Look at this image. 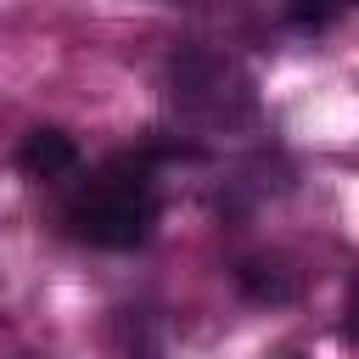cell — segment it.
I'll list each match as a JSON object with an SVG mask.
<instances>
[{"instance_id":"3957f363","label":"cell","mask_w":359,"mask_h":359,"mask_svg":"<svg viewBox=\"0 0 359 359\" xmlns=\"http://www.w3.org/2000/svg\"><path fill=\"white\" fill-rule=\"evenodd\" d=\"M236 280H241V292H247L252 303H286V297L297 292V280H292V269H286L280 258H247V264L236 269Z\"/></svg>"},{"instance_id":"7a4b0ae2","label":"cell","mask_w":359,"mask_h":359,"mask_svg":"<svg viewBox=\"0 0 359 359\" xmlns=\"http://www.w3.org/2000/svg\"><path fill=\"white\" fill-rule=\"evenodd\" d=\"M73 163H79V146H73V135H62V129H34V135L17 146V168H22L28 180H62V174H73Z\"/></svg>"},{"instance_id":"277c9868","label":"cell","mask_w":359,"mask_h":359,"mask_svg":"<svg viewBox=\"0 0 359 359\" xmlns=\"http://www.w3.org/2000/svg\"><path fill=\"white\" fill-rule=\"evenodd\" d=\"M292 6V22L297 28H325L331 17H342L348 6H359V0H286Z\"/></svg>"},{"instance_id":"5b68a950","label":"cell","mask_w":359,"mask_h":359,"mask_svg":"<svg viewBox=\"0 0 359 359\" xmlns=\"http://www.w3.org/2000/svg\"><path fill=\"white\" fill-rule=\"evenodd\" d=\"M342 331H348V342H359V280L348 286V320H342Z\"/></svg>"},{"instance_id":"6da1fadb","label":"cell","mask_w":359,"mask_h":359,"mask_svg":"<svg viewBox=\"0 0 359 359\" xmlns=\"http://www.w3.org/2000/svg\"><path fill=\"white\" fill-rule=\"evenodd\" d=\"M151 224H157V157L146 146L118 151L101 168H90V180L62 208V230L101 252L140 247L151 236Z\"/></svg>"}]
</instances>
